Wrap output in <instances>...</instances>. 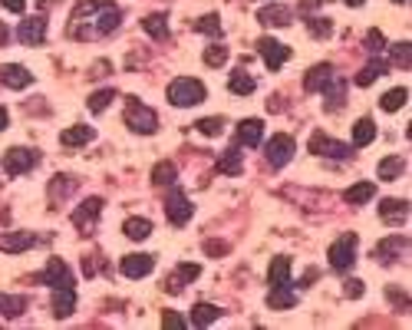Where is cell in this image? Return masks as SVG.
Wrapping results in <instances>:
<instances>
[{
  "label": "cell",
  "mask_w": 412,
  "mask_h": 330,
  "mask_svg": "<svg viewBox=\"0 0 412 330\" xmlns=\"http://www.w3.org/2000/svg\"><path fill=\"white\" fill-rule=\"evenodd\" d=\"M119 7L112 0H79L69 20L73 40H103L119 26Z\"/></svg>",
  "instance_id": "1"
},
{
  "label": "cell",
  "mask_w": 412,
  "mask_h": 330,
  "mask_svg": "<svg viewBox=\"0 0 412 330\" xmlns=\"http://www.w3.org/2000/svg\"><path fill=\"white\" fill-rule=\"evenodd\" d=\"M169 103L179 106V109L205 103V83H201V79H191V76L172 79V86H169Z\"/></svg>",
  "instance_id": "2"
},
{
  "label": "cell",
  "mask_w": 412,
  "mask_h": 330,
  "mask_svg": "<svg viewBox=\"0 0 412 330\" xmlns=\"http://www.w3.org/2000/svg\"><path fill=\"white\" fill-rule=\"evenodd\" d=\"M126 126H129L132 132L152 136V132L159 129V116H155L149 106L139 103V99H129V106H126Z\"/></svg>",
  "instance_id": "3"
},
{
  "label": "cell",
  "mask_w": 412,
  "mask_h": 330,
  "mask_svg": "<svg viewBox=\"0 0 412 330\" xmlns=\"http://www.w3.org/2000/svg\"><path fill=\"white\" fill-rule=\"evenodd\" d=\"M326 258H330V264H333L336 271H350L353 261H356V235H340L333 244H330V251H326Z\"/></svg>",
  "instance_id": "4"
},
{
  "label": "cell",
  "mask_w": 412,
  "mask_h": 330,
  "mask_svg": "<svg viewBox=\"0 0 412 330\" xmlns=\"http://www.w3.org/2000/svg\"><path fill=\"white\" fill-rule=\"evenodd\" d=\"M293 152H297V142L291 136H283V132L271 136V142H267V162L274 165V169H283L293 159Z\"/></svg>",
  "instance_id": "5"
},
{
  "label": "cell",
  "mask_w": 412,
  "mask_h": 330,
  "mask_svg": "<svg viewBox=\"0 0 412 330\" xmlns=\"http://www.w3.org/2000/svg\"><path fill=\"white\" fill-rule=\"evenodd\" d=\"M36 284H46V287H73V274H69V268H66V261H60V258H50V264H46V271H40L36 274Z\"/></svg>",
  "instance_id": "6"
},
{
  "label": "cell",
  "mask_w": 412,
  "mask_h": 330,
  "mask_svg": "<svg viewBox=\"0 0 412 330\" xmlns=\"http://www.w3.org/2000/svg\"><path fill=\"white\" fill-rule=\"evenodd\" d=\"M165 215H169L172 225H185V221L195 215V205L185 199V191L181 189H172L169 191V199H165Z\"/></svg>",
  "instance_id": "7"
},
{
  "label": "cell",
  "mask_w": 412,
  "mask_h": 330,
  "mask_svg": "<svg viewBox=\"0 0 412 330\" xmlns=\"http://www.w3.org/2000/svg\"><path fill=\"white\" fill-rule=\"evenodd\" d=\"M258 53L271 70H281L283 63L291 60V46H283L281 40H271V36H261L258 40Z\"/></svg>",
  "instance_id": "8"
},
{
  "label": "cell",
  "mask_w": 412,
  "mask_h": 330,
  "mask_svg": "<svg viewBox=\"0 0 412 330\" xmlns=\"http://www.w3.org/2000/svg\"><path fill=\"white\" fill-rule=\"evenodd\" d=\"M310 152H313V156H326V159H346L350 156V146L330 139L323 132H313V136H310Z\"/></svg>",
  "instance_id": "9"
},
{
  "label": "cell",
  "mask_w": 412,
  "mask_h": 330,
  "mask_svg": "<svg viewBox=\"0 0 412 330\" xmlns=\"http://www.w3.org/2000/svg\"><path fill=\"white\" fill-rule=\"evenodd\" d=\"M36 152H30V149H10L7 156H4V172L7 175H24L26 169H34L36 165Z\"/></svg>",
  "instance_id": "10"
},
{
  "label": "cell",
  "mask_w": 412,
  "mask_h": 330,
  "mask_svg": "<svg viewBox=\"0 0 412 330\" xmlns=\"http://www.w3.org/2000/svg\"><path fill=\"white\" fill-rule=\"evenodd\" d=\"M0 83L7 89H26L34 83V73L26 70V66H20V63H4L0 66Z\"/></svg>",
  "instance_id": "11"
},
{
  "label": "cell",
  "mask_w": 412,
  "mask_h": 330,
  "mask_svg": "<svg viewBox=\"0 0 412 330\" xmlns=\"http://www.w3.org/2000/svg\"><path fill=\"white\" fill-rule=\"evenodd\" d=\"M99 215H103V199H86L76 211H73V225H76L79 231H93Z\"/></svg>",
  "instance_id": "12"
},
{
  "label": "cell",
  "mask_w": 412,
  "mask_h": 330,
  "mask_svg": "<svg viewBox=\"0 0 412 330\" xmlns=\"http://www.w3.org/2000/svg\"><path fill=\"white\" fill-rule=\"evenodd\" d=\"M17 40L24 46H40L46 40V20L44 17L24 20V24H20V30H17Z\"/></svg>",
  "instance_id": "13"
},
{
  "label": "cell",
  "mask_w": 412,
  "mask_h": 330,
  "mask_svg": "<svg viewBox=\"0 0 412 330\" xmlns=\"http://www.w3.org/2000/svg\"><path fill=\"white\" fill-rule=\"evenodd\" d=\"M406 248H409V238L393 235V238H386V241H379L376 248H373V258H379L383 264H393L396 258H403Z\"/></svg>",
  "instance_id": "14"
},
{
  "label": "cell",
  "mask_w": 412,
  "mask_h": 330,
  "mask_svg": "<svg viewBox=\"0 0 412 330\" xmlns=\"http://www.w3.org/2000/svg\"><path fill=\"white\" fill-rule=\"evenodd\" d=\"M155 261L152 254H126L122 258V274L126 278H146V274H152Z\"/></svg>",
  "instance_id": "15"
},
{
  "label": "cell",
  "mask_w": 412,
  "mask_h": 330,
  "mask_svg": "<svg viewBox=\"0 0 412 330\" xmlns=\"http://www.w3.org/2000/svg\"><path fill=\"white\" fill-rule=\"evenodd\" d=\"M34 244H36L34 231H7V235H0V251L7 254H20L26 248H34Z\"/></svg>",
  "instance_id": "16"
},
{
  "label": "cell",
  "mask_w": 412,
  "mask_h": 330,
  "mask_svg": "<svg viewBox=\"0 0 412 330\" xmlns=\"http://www.w3.org/2000/svg\"><path fill=\"white\" fill-rule=\"evenodd\" d=\"M258 20L264 26H291L293 14H291V7H283V4H271V7H261Z\"/></svg>",
  "instance_id": "17"
},
{
  "label": "cell",
  "mask_w": 412,
  "mask_h": 330,
  "mask_svg": "<svg viewBox=\"0 0 412 330\" xmlns=\"http://www.w3.org/2000/svg\"><path fill=\"white\" fill-rule=\"evenodd\" d=\"M330 79H333V66H330V63H317V66L307 73L303 86H307L310 93H323V89L330 86Z\"/></svg>",
  "instance_id": "18"
},
{
  "label": "cell",
  "mask_w": 412,
  "mask_h": 330,
  "mask_svg": "<svg viewBox=\"0 0 412 330\" xmlns=\"http://www.w3.org/2000/svg\"><path fill=\"white\" fill-rule=\"evenodd\" d=\"M238 139H241V146H248V149L261 146V139H264V122L261 119H244L238 126Z\"/></svg>",
  "instance_id": "19"
},
{
  "label": "cell",
  "mask_w": 412,
  "mask_h": 330,
  "mask_svg": "<svg viewBox=\"0 0 412 330\" xmlns=\"http://www.w3.org/2000/svg\"><path fill=\"white\" fill-rule=\"evenodd\" d=\"M379 215H383V221H389V225H399V221H406V215H409V201L386 199L379 205Z\"/></svg>",
  "instance_id": "20"
},
{
  "label": "cell",
  "mask_w": 412,
  "mask_h": 330,
  "mask_svg": "<svg viewBox=\"0 0 412 330\" xmlns=\"http://www.w3.org/2000/svg\"><path fill=\"white\" fill-rule=\"evenodd\" d=\"M73 311H76L73 287H56V294H53V317H69Z\"/></svg>",
  "instance_id": "21"
},
{
  "label": "cell",
  "mask_w": 412,
  "mask_h": 330,
  "mask_svg": "<svg viewBox=\"0 0 412 330\" xmlns=\"http://www.w3.org/2000/svg\"><path fill=\"white\" fill-rule=\"evenodd\" d=\"M267 304H271V311H287V307L297 304V294L291 291V284H277V287H271Z\"/></svg>",
  "instance_id": "22"
},
{
  "label": "cell",
  "mask_w": 412,
  "mask_h": 330,
  "mask_svg": "<svg viewBox=\"0 0 412 330\" xmlns=\"http://www.w3.org/2000/svg\"><path fill=\"white\" fill-rule=\"evenodd\" d=\"M96 132L89 129V126H69L66 132H60V146L66 149H76V146H86V142H93Z\"/></svg>",
  "instance_id": "23"
},
{
  "label": "cell",
  "mask_w": 412,
  "mask_h": 330,
  "mask_svg": "<svg viewBox=\"0 0 412 330\" xmlns=\"http://www.w3.org/2000/svg\"><path fill=\"white\" fill-rule=\"evenodd\" d=\"M198 271H201L198 264H181L172 278H169V284H165V287H169V294H181V291H185V284L198 278Z\"/></svg>",
  "instance_id": "24"
},
{
  "label": "cell",
  "mask_w": 412,
  "mask_h": 330,
  "mask_svg": "<svg viewBox=\"0 0 412 330\" xmlns=\"http://www.w3.org/2000/svg\"><path fill=\"white\" fill-rule=\"evenodd\" d=\"M403 172H406V159L403 156H386L383 162H379V169H376V175L383 179V182H396Z\"/></svg>",
  "instance_id": "25"
},
{
  "label": "cell",
  "mask_w": 412,
  "mask_h": 330,
  "mask_svg": "<svg viewBox=\"0 0 412 330\" xmlns=\"http://www.w3.org/2000/svg\"><path fill=\"white\" fill-rule=\"evenodd\" d=\"M373 195H376V185H373V182H360V185H353V189L343 191V201H346V205H366Z\"/></svg>",
  "instance_id": "26"
},
{
  "label": "cell",
  "mask_w": 412,
  "mask_h": 330,
  "mask_svg": "<svg viewBox=\"0 0 412 330\" xmlns=\"http://www.w3.org/2000/svg\"><path fill=\"white\" fill-rule=\"evenodd\" d=\"M142 26H146V34L152 36V40H169V17H165V14H149V17L142 20Z\"/></svg>",
  "instance_id": "27"
},
{
  "label": "cell",
  "mask_w": 412,
  "mask_h": 330,
  "mask_svg": "<svg viewBox=\"0 0 412 330\" xmlns=\"http://www.w3.org/2000/svg\"><path fill=\"white\" fill-rule=\"evenodd\" d=\"M267 281H271V287H277V284H291V258H274V261H271Z\"/></svg>",
  "instance_id": "28"
},
{
  "label": "cell",
  "mask_w": 412,
  "mask_h": 330,
  "mask_svg": "<svg viewBox=\"0 0 412 330\" xmlns=\"http://www.w3.org/2000/svg\"><path fill=\"white\" fill-rule=\"evenodd\" d=\"M373 139H376V122H373V119H360L356 126H353V146H356V149L369 146Z\"/></svg>",
  "instance_id": "29"
},
{
  "label": "cell",
  "mask_w": 412,
  "mask_h": 330,
  "mask_svg": "<svg viewBox=\"0 0 412 330\" xmlns=\"http://www.w3.org/2000/svg\"><path fill=\"white\" fill-rule=\"evenodd\" d=\"M26 311V297H20V294H0V314L4 317H20V314Z\"/></svg>",
  "instance_id": "30"
},
{
  "label": "cell",
  "mask_w": 412,
  "mask_h": 330,
  "mask_svg": "<svg viewBox=\"0 0 412 330\" xmlns=\"http://www.w3.org/2000/svg\"><path fill=\"white\" fill-rule=\"evenodd\" d=\"M122 231H126V238H132V241H142V238L152 235V221H149V218H129V221L122 225Z\"/></svg>",
  "instance_id": "31"
},
{
  "label": "cell",
  "mask_w": 412,
  "mask_h": 330,
  "mask_svg": "<svg viewBox=\"0 0 412 330\" xmlns=\"http://www.w3.org/2000/svg\"><path fill=\"white\" fill-rule=\"evenodd\" d=\"M241 159H244V152H241L238 146L228 149V152H224V159L218 162V172H224V175H238L241 169H244V162H241Z\"/></svg>",
  "instance_id": "32"
},
{
  "label": "cell",
  "mask_w": 412,
  "mask_h": 330,
  "mask_svg": "<svg viewBox=\"0 0 412 330\" xmlns=\"http://www.w3.org/2000/svg\"><path fill=\"white\" fill-rule=\"evenodd\" d=\"M218 307L215 304H195L191 307V324H195V327H208V324H215L218 321Z\"/></svg>",
  "instance_id": "33"
},
{
  "label": "cell",
  "mask_w": 412,
  "mask_h": 330,
  "mask_svg": "<svg viewBox=\"0 0 412 330\" xmlns=\"http://www.w3.org/2000/svg\"><path fill=\"white\" fill-rule=\"evenodd\" d=\"M409 103V89L406 86H396V89H389L386 96H383V109H386V113H396V109H403V106Z\"/></svg>",
  "instance_id": "34"
},
{
  "label": "cell",
  "mask_w": 412,
  "mask_h": 330,
  "mask_svg": "<svg viewBox=\"0 0 412 330\" xmlns=\"http://www.w3.org/2000/svg\"><path fill=\"white\" fill-rule=\"evenodd\" d=\"M379 76H386V63H379V60H373V63H366L360 70V76H356V86H369L373 79H379Z\"/></svg>",
  "instance_id": "35"
},
{
  "label": "cell",
  "mask_w": 412,
  "mask_h": 330,
  "mask_svg": "<svg viewBox=\"0 0 412 330\" xmlns=\"http://www.w3.org/2000/svg\"><path fill=\"white\" fill-rule=\"evenodd\" d=\"M175 175H179V169H175L172 162H159L152 169V182L155 185H175Z\"/></svg>",
  "instance_id": "36"
},
{
  "label": "cell",
  "mask_w": 412,
  "mask_h": 330,
  "mask_svg": "<svg viewBox=\"0 0 412 330\" xmlns=\"http://www.w3.org/2000/svg\"><path fill=\"white\" fill-rule=\"evenodd\" d=\"M191 30L208 34V36H218L221 34V20H218V14H208V17H201V20H191Z\"/></svg>",
  "instance_id": "37"
},
{
  "label": "cell",
  "mask_w": 412,
  "mask_h": 330,
  "mask_svg": "<svg viewBox=\"0 0 412 330\" xmlns=\"http://www.w3.org/2000/svg\"><path fill=\"white\" fill-rule=\"evenodd\" d=\"M73 189H76V179H69V175H56V179H53V185H50V199H53V201H56V199H66Z\"/></svg>",
  "instance_id": "38"
},
{
  "label": "cell",
  "mask_w": 412,
  "mask_h": 330,
  "mask_svg": "<svg viewBox=\"0 0 412 330\" xmlns=\"http://www.w3.org/2000/svg\"><path fill=\"white\" fill-rule=\"evenodd\" d=\"M228 89H231L234 96H251V93H254V79H251L248 73L241 70V73H234V76H231V83H228Z\"/></svg>",
  "instance_id": "39"
},
{
  "label": "cell",
  "mask_w": 412,
  "mask_h": 330,
  "mask_svg": "<svg viewBox=\"0 0 412 330\" xmlns=\"http://www.w3.org/2000/svg\"><path fill=\"white\" fill-rule=\"evenodd\" d=\"M112 99H116L112 89H99V93H93V96H89V113H103Z\"/></svg>",
  "instance_id": "40"
},
{
  "label": "cell",
  "mask_w": 412,
  "mask_h": 330,
  "mask_svg": "<svg viewBox=\"0 0 412 330\" xmlns=\"http://www.w3.org/2000/svg\"><path fill=\"white\" fill-rule=\"evenodd\" d=\"M198 132H201V136H221L224 119H221V116H208V119L198 122Z\"/></svg>",
  "instance_id": "41"
},
{
  "label": "cell",
  "mask_w": 412,
  "mask_h": 330,
  "mask_svg": "<svg viewBox=\"0 0 412 330\" xmlns=\"http://www.w3.org/2000/svg\"><path fill=\"white\" fill-rule=\"evenodd\" d=\"M205 63H208V66H224V63H228V46H221V44L208 46V50H205Z\"/></svg>",
  "instance_id": "42"
},
{
  "label": "cell",
  "mask_w": 412,
  "mask_h": 330,
  "mask_svg": "<svg viewBox=\"0 0 412 330\" xmlns=\"http://www.w3.org/2000/svg\"><path fill=\"white\" fill-rule=\"evenodd\" d=\"M307 30L313 36H330V30H333V26H330V20H326V17H310L307 20Z\"/></svg>",
  "instance_id": "43"
},
{
  "label": "cell",
  "mask_w": 412,
  "mask_h": 330,
  "mask_svg": "<svg viewBox=\"0 0 412 330\" xmlns=\"http://www.w3.org/2000/svg\"><path fill=\"white\" fill-rule=\"evenodd\" d=\"M366 50L369 53H383L386 50V36L379 34V30H369L366 34Z\"/></svg>",
  "instance_id": "44"
},
{
  "label": "cell",
  "mask_w": 412,
  "mask_h": 330,
  "mask_svg": "<svg viewBox=\"0 0 412 330\" xmlns=\"http://www.w3.org/2000/svg\"><path fill=\"white\" fill-rule=\"evenodd\" d=\"M162 327H169V330H185V327H189V321H185V317H179L175 311H165V314H162Z\"/></svg>",
  "instance_id": "45"
},
{
  "label": "cell",
  "mask_w": 412,
  "mask_h": 330,
  "mask_svg": "<svg viewBox=\"0 0 412 330\" xmlns=\"http://www.w3.org/2000/svg\"><path fill=\"white\" fill-rule=\"evenodd\" d=\"M393 60L399 63V66H409V40H403V44H393Z\"/></svg>",
  "instance_id": "46"
},
{
  "label": "cell",
  "mask_w": 412,
  "mask_h": 330,
  "mask_svg": "<svg viewBox=\"0 0 412 330\" xmlns=\"http://www.w3.org/2000/svg\"><path fill=\"white\" fill-rule=\"evenodd\" d=\"M343 294H346V297H363V281L350 278V281L343 284Z\"/></svg>",
  "instance_id": "47"
},
{
  "label": "cell",
  "mask_w": 412,
  "mask_h": 330,
  "mask_svg": "<svg viewBox=\"0 0 412 330\" xmlns=\"http://www.w3.org/2000/svg\"><path fill=\"white\" fill-rule=\"evenodd\" d=\"M0 4H4L10 14H24L26 10V0H0Z\"/></svg>",
  "instance_id": "48"
},
{
  "label": "cell",
  "mask_w": 412,
  "mask_h": 330,
  "mask_svg": "<svg viewBox=\"0 0 412 330\" xmlns=\"http://www.w3.org/2000/svg\"><path fill=\"white\" fill-rule=\"evenodd\" d=\"M205 251L208 254H224V251H228V244H224V241H205Z\"/></svg>",
  "instance_id": "49"
},
{
  "label": "cell",
  "mask_w": 412,
  "mask_h": 330,
  "mask_svg": "<svg viewBox=\"0 0 412 330\" xmlns=\"http://www.w3.org/2000/svg\"><path fill=\"white\" fill-rule=\"evenodd\" d=\"M7 122H10V116H7V109L0 106V129H7Z\"/></svg>",
  "instance_id": "50"
},
{
  "label": "cell",
  "mask_w": 412,
  "mask_h": 330,
  "mask_svg": "<svg viewBox=\"0 0 412 330\" xmlns=\"http://www.w3.org/2000/svg\"><path fill=\"white\" fill-rule=\"evenodd\" d=\"M7 36H10V34H7V26H4V24H0V46H4V44H7Z\"/></svg>",
  "instance_id": "51"
},
{
  "label": "cell",
  "mask_w": 412,
  "mask_h": 330,
  "mask_svg": "<svg viewBox=\"0 0 412 330\" xmlns=\"http://www.w3.org/2000/svg\"><path fill=\"white\" fill-rule=\"evenodd\" d=\"M346 7H363V4H366V0H343Z\"/></svg>",
  "instance_id": "52"
},
{
  "label": "cell",
  "mask_w": 412,
  "mask_h": 330,
  "mask_svg": "<svg viewBox=\"0 0 412 330\" xmlns=\"http://www.w3.org/2000/svg\"><path fill=\"white\" fill-rule=\"evenodd\" d=\"M393 4H409V0H393Z\"/></svg>",
  "instance_id": "53"
}]
</instances>
